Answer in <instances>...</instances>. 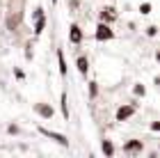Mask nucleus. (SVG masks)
Returning a JSON list of instances; mask_svg holds the SVG:
<instances>
[{"mask_svg": "<svg viewBox=\"0 0 160 158\" xmlns=\"http://www.w3.org/2000/svg\"><path fill=\"white\" fill-rule=\"evenodd\" d=\"M142 149H144V142L142 140H130V142H126L123 145V154H142Z\"/></svg>", "mask_w": 160, "mask_h": 158, "instance_id": "obj_5", "label": "nucleus"}, {"mask_svg": "<svg viewBox=\"0 0 160 158\" xmlns=\"http://www.w3.org/2000/svg\"><path fill=\"white\" fill-rule=\"evenodd\" d=\"M96 92H98V87H96V83H89V94H92V99L96 96Z\"/></svg>", "mask_w": 160, "mask_h": 158, "instance_id": "obj_13", "label": "nucleus"}, {"mask_svg": "<svg viewBox=\"0 0 160 158\" xmlns=\"http://www.w3.org/2000/svg\"><path fill=\"white\" fill-rule=\"evenodd\" d=\"M133 115H135V105H119L114 117H117V121H126V119L133 117Z\"/></svg>", "mask_w": 160, "mask_h": 158, "instance_id": "obj_4", "label": "nucleus"}, {"mask_svg": "<svg viewBox=\"0 0 160 158\" xmlns=\"http://www.w3.org/2000/svg\"><path fill=\"white\" fill-rule=\"evenodd\" d=\"M43 28H46V14H43V9L39 7V9L34 12V34H41Z\"/></svg>", "mask_w": 160, "mask_h": 158, "instance_id": "obj_3", "label": "nucleus"}, {"mask_svg": "<svg viewBox=\"0 0 160 158\" xmlns=\"http://www.w3.org/2000/svg\"><path fill=\"white\" fill-rule=\"evenodd\" d=\"M69 41L71 44H80L82 41V30H80V25H71V30H69Z\"/></svg>", "mask_w": 160, "mask_h": 158, "instance_id": "obj_7", "label": "nucleus"}, {"mask_svg": "<svg viewBox=\"0 0 160 158\" xmlns=\"http://www.w3.org/2000/svg\"><path fill=\"white\" fill-rule=\"evenodd\" d=\"M34 112H37L39 117H43V119H50V117H53V108L46 105V103H34Z\"/></svg>", "mask_w": 160, "mask_h": 158, "instance_id": "obj_6", "label": "nucleus"}, {"mask_svg": "<svg viewBox=\"0 0 160 158\" xmlns=\"http://www.w3.org/2000/svg\"><path fill=\"white\" fill-rule=\"evenodd\" d=\"M114 18H117V12H114L112 7H105V9H101V23H112Z\"/></svg>", "mask_w": 160, "mask_h": 158, "instance_id": "obj_8", "label": "nucleus"}, {"mask_svg": "<svg viewBox=\"0 0 160 158\" xmlns=\"http://www.w3.org/2000/svg\"><path fill=\"white\" fill-rule=\"evenodd\" d=\"M62 115H64V119H69V105H67V92H62Z\"/></svg>", "mask_w": 160, "mask_h": 158, "instance_id": "obj_12", "label": "nucleus"}, {"mask_svg": "<svg viewBox=\"0 0 160 158\" xmlns=\"http://www.w3.org/2000/svg\"><path fill=\"white\" fill-rule=\"evenodd\" d=\"M140 12H142V14H149V12H151V5H149V3H144V5L140 7Z\"/></svg>", "mask_w": 160, "mask_h": 158, "instance_id": "obj_14", "label": "nucleus"}, {"mask_svg": "<svg viewBox=\"0 0 160 158\" xmlns=\"http://www.w3.org/2000/svg\"><path fill=\"white\" fill-rule=\"evenodd\" d=\"M144 92H147V89H144V87H142V85H135V94H137V96H140V94L144 96Z\"/></svg>", "mask_w": 160, "mask_h": 158, "instance_id": "obj_15", "label": "nucleus"}, {"mask_svg": "<svg viewBox=\"0 0 160 158\" xmlns=\"http://www.w3.org/2000/svg\"><path fill=\"white\" fill-rule=\"evenodd\" d=\"M94 37H96V41H110V39H114V30L110 28V23H98Z\"/></svg>", "mask_w": 160, "mask_h": 158, "instance_id": "obj_1", "label": "nucleus"}, {"mask_svg": "<svg viewBox=\"0 0 160 158\" xmlns=\"http://www.w3.org/2000/svg\"><path fill=\"white\" fill-rule=\"evenodd\" d=\"M101 149H103V154L108 156V158H112L114 156V145L110 140H103V145H101Z\"/></svg>", "mask_w": 160, "mask_h": 158, "instance_id": "obj_10", "label": "nucleus"}, {"mask_svg": "<svg viewBox=\"0 0 160 158\" xmlns=\"http://www.w3.org/2000/svg\"><path fill=\"white\" fill-rule=\"evenodd\" d=\"M57 62H60V74L67 76V62H64V51H62V48L57 51Z\"/></svg>", "mask_w": 160, "mask_h": 158, "instance_id": "obj_11", "label": "nucleus"}, {"mask_svg": "<svg viewBox=\"0 0 160 158\" xmlns=\"http://www.w3.org/2000/svg\"><path fill=\"white\" fill-rule=\"evenodd\" d=\"M39 133L43 135V138H50V140H55L57 145H62V147H69V140L64 138L62 133H53V131H48V128H43V126L39 128Z\"/></svg>", "mask_w": 160, "mask_h": 158, "instance_id": "obj_2", "label": "nucleus"}, {"mask_svg": "<svg viewBox=\"0 0 160 158\" xmlns=\"http://www.w3.org/2000/svg\"><path fill=\"white\" fill-rule=\"evenodd\" d=\"M76 67H78V71H80V76H87V71H89V60H87L85 55H78Z\"/></svg>", "mask_w": 160, "mask_h": 158, "instance_id": "obj_9", "label": "nucleus"}]
</instances>
